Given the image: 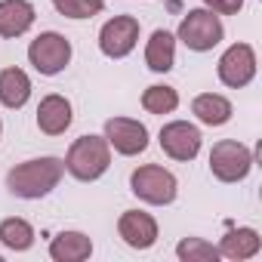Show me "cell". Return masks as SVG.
<instances>
[{
  "mask_svg": "<svg viewBox=\"0 0 262 262\" xmlns=\"http://www.w3.org/2000/svg\"><path fill=\"white\" fill-rule=\"evenodd\" d=\"M62 173H65V161H59V158H34V161H25V164L13 167L7 173V188L16 198L37 201V198H47L62 182Z\"/></svg>",
  "mask_w": 262,
  "mask_h": 262,
  "instance_id": "obj_1",
  "label": "cell"
},
{
  "mask_svg": "<svg viewBox=\"0 0 262 262\" xmlns=\"http://www.w3.org/2000/svg\"><path fill=\"white\" fill-rule=\"evenodd\" d=\"M111 167V145L105 136H80L65 155V170L80 182H96Z\"/></svg>",
  "mask_w": 262,
  "mask_h": 262,
  "instance_id": "obj_2",
  "label": "cell"
},
{
  "mask_svg": "<svg viewBox=\"0 0 262 262\" xmlns=\"http://www.w3.org/2000/svg\"><path fill=\"white\" fill-rule=\"evenodd\" d=\"M129 188H133V194L145 204H155V207H167L176 201L179 194V182L170 170L158 167V164H145L139 170H133V176H129Z\"/></svg>",
  "mask_w": 262,
  "mask_h": 262,
  "instance_id": "obj_3",
  "label": "cell"
},
{
  "mask_svg": "<svg viewBox=\"0 0 262 262\" xmlns=\"http://www.w3.org/2000/svg\"><path fill=\"white\" fill-rule=\"evenodd\" d=\"M176 37L188 50L207 53V50H213L225 37V28H222V19L213 10H188L182 16V22H179V34Z\"/></svg>",
  "mask_w": 262,
  "mask_h": 262,
  "instance_id": "obj_4",
  "label": "cell"
},
{
  "mask_svg": "<svg viewBox=\"0 0 262 262\" xmlns=\"http://www.w3.org/2000/svg\"><path fill=\"white\" fill-rule=\"evenodd\" d=\"M250 170H253V151L244 142L222 139V142L213 145V151H210V173L219 182H241V179H247Z\"/></svg>",
  "mask_w": 262,
  "mask_h": 262,
  "instance_id": "obj_5",
  "label": "cell"
},
{
  "mask_svg": "<svg viewBox=\"0 0 262 262\" xmlns=\"http://www.w3.org/2000/svg\"><path fill=\"white\" fill-rule=\"evenodd\" d=\"M28 62H31L40 74L53 77V74L65 71V65L71 62V40L62 37L59 31H43L40 37L31 40V47H28Z\"/></svg>",
  "mask_w": 262,
  "mask_h": 262,
  "instance_id": "obj_6",
  "label": "cell"
},
{
  "mask_svg": "<svg viewBox=\"0 0 262 262\" xmlns=\"http://www.w3.org/2000/svg\"><path fill=\"white\" fill-rule=\"evenodd\" d=\"M139 43V19L133 16H114L99 31V50L108 59H123Z\"/></svg>",
  "mask_w": 262,
  "mask_h": 262,
  "instance_id": "obj_7",
  "label": "cell"
},
{
  "mask_svg": "<svg viewBox=\"0 0 262 262\" xmlns=\"http://www.w3.org/2000/svg\"><path fill=\"white\" fill-rule=\"evenodd\" d=\"M201 142H204L201 129L188 120H170L161 129V148L173 161H194L201 151Z\"/></svg>",
  "mask_w": 262,
  "mask_h": 262,
  "instance_id": "obj_8",
  "label": "cell"
},
{
  "mask_svg": "<svg viewBox=\"0 0 262 262\" xmlns=\"http://www.w3.org/2000/svg\"><path fill=\"white\" fill-rule=\"evenodd\" d=\"M216 71H219V80L225 86H231V90L247 86L256 77V53H253V47L250 43H231L222 53Z\"/></svg>",
  "mask_w": 262,
  "mask_h": 262,
  "instance_id": "obj_9",
  "label": "cell"
},
{
  "mask_svg": "<svg viewBox=\"0 0 262 262\" xmlns=\"http://www.w3.org/2000/svg\"><path fill=\"white\" fill-rule=\"evenodd\" d=\"M105 139L117 155L133 158L148 148V129H145V123H139L133 117H111V120H105Z\"/></svg>",
  "mask_w": 262,
  "mask_h": 262,
  "instance_id": "obj_10",
  "label": "cell"
},
{
  "mask_svg": "<svg viewBox=\"0 0 262 262\" xmlns=\"http://www.w3.org/2000/svg\"><path fill=\"white\" fill-rule=\"evenodd\" d=\"M117 234L123 237L126 247L133 250H148L158 244V222L151 213H142V210H126L120 219H117Z\"/></svg>",
  "mask_w": 262,
  "mask_h": 262,
  "instance_id": "obj_11",
  "label": "cell"
},
{
  "mask_svg": "<svg viewBox=\"0 0 262 262\" xmlns=\"http://www.w3.org/2000/svg\"><path fill=\"white\" fill-rule=\"evenodd\" d=\"M37 126L47 136H62L71 126V102L59 93H50L37 105Z\"/></svg>",
  "mask_w": 262,
  "mask_h": 262,
  "instance_id": "obj_12",
  "label": "cell"
},
{
  "mask_svg": "<svg viewBox=\"0 0 262 262\" xmlns=\"http://www.w3.org/2000/svg\"><path fill=\"white\" fill-rule=\"evenodd\" d=\"M34 16L31 0H0V37H22L34 25Z\"/></svg>",
  "mask_w": 262,
  "mask_h": 262,
  "instance_id": "obj_13",
  "label": "cell"
},
{
  "mask_svg": "<svg viewBox=\"0 0 262 262\" xmlns=\"http://www.w3.org/2000/svg\"><path fill=\"white\" fill-rule=\"evenodd\" d=\"M262 247V237L256 228H228L225 237L219 241V256L231 259V262H244V259H253Z\"/></svg>",
  "mask_w": 262,
  "mask_h": 262,
  "instance_id": "obj_14",
  "label": "cell"
},
{
  "mask_svg": "<svg viewBox=\"0 0 262 262\" xmlns=\"http://www.w3.org/2000/svg\"><path fill=\"white\" fill-rule=\"evenodd\" d=\"M93 253V241L83 231H59L50 241V256L56 262H83Z\"/></svg>",
  "mask_w": 262,
  "mask_h": 262,
  "instance_id": "obj_15",
  "label": "cell"
},
{
  "mask_svg": "<svg viewBox=\"0 0 262 262\" xmlns=\"http://www.w3.org/2000/svg\"><path fill=\"white\" fill-rule=\"evenodd\" d=\"M145 65L158 74L170 71L176 65V37L164 28H158L151 37H148V47H145Z\"/></svg>",
  "mask_w": 262,
  "mask_h": 262,
  "instance_id": "obj_16",
  "label": "cell"
},
{
  "mask_svg": "<svg viewBox=\"0 0 262 262\" xmlns=\"http://www.w3.org/2000/svg\"><path fill=\"white\" fill-rule=\"evenodd\" d=\"M231 102L225 99V96H219V93H201V96H194V102H191V114L201 120V123H207V126H222V123H228L231 120Z\"/></svg>",
  "mask_w": 262,
  "mask_h": 262,
  "instance_id": "obj_17",
  "label": "cell"
},
{
  "mask_svg": "<svg viewBox=\"0 0 262 262\" xmlns=\"http://www.w3.org/2000/svg\"><path fill=\"white\" fill-rule=\"evenodd\" d=\"M31 96V77L22 68H4L0 71V102L7 108H22Z\"/></svg>",
  "mask_w": 262,
  "mask_h": 262,
  "instance_id": "obj_18",
  "label": "cell"
},
{
  "mask_svg": "<svg viewBox=\"0 0 262 262\" xmlns=\"http://www.w3.org/2000/svg\"><path fill=\"white\" fill-rule=\"evenodd\" d=\"M0 244L10 247V250H16V253L28 250V247L34 244V228H31V222L22 219V216L4 219V222H0Z\"/></svg>",
  "mask_w": 262,
  "mask_h": 262,
  "instance_id": "obj_19",
  "label": "cell"
},
{
  "mask_svg": "<svg viewBox=\"0 0 262 262\" xmlns=\"http://www.w3.org/2000/svg\"><path fill=\"white\" fill-rule=\"evenodd\" d=\"M142 108L148 114H170L179 108V93L173 86H164V83H155L142 93Z\"/></svg>",
  "mask_w": 262,
  "mask_h": 262,
  "instance_id": "obj_20",
  "label": "cell"
},
{
  "mask_svg": "<svg viewBox=\"0 0 262 262\" xmlns=\"http://www.w3.org/2000/svg\"><path fill=\"white\" fill-rule=\"evenodd\" d=\"M176 256L182 262H216L219 250L213 244H207L204 237H182L179 247H176Z\"/></svg>",
  "mask_w": 262,
  "mask_h": 262,
  "instance_id": "obj_21",
  "label": "cell"
},
{
  "mask_svg": "<svg viewBox=\"0 0 262 262\" xmlns=\"http://www.w3.org/2000/svg\"><path fill=\"white\" fill-rule=\"evenodd\" d=\"M53 7L65 19H93L105 10V0H53Z\"/></svg>",
  "mask_w": 262,
  "mask_h": 262,
  "instance_id": "obj_22",
  "label": "cell"
},
{
  "mask_svg": "<svg viewBox=\"0 0 262 262\" xmlns=\"http://www.w3.org/2000/svg\"><path fill=\"white\" fill-rule=\"evenodd\" d=\"M204 7L213 10L216 16H234L244 7V0H204Z\"/></svg>",
  "mask_w": 262,
  "mask_h": 262,
  "instance_id": "obj_23",
  "label": "cell"
},
{
  "mask_svg": "<svg viewBox=\"0 0 262 262\" xmlns=\"http://www.w3.org/2000/svg\"><path fill=\"white\" fill-rule=\"evenodd\" d=\"M0 133H4V123H0Z\"/></svg>",
  "mask_w": 262,
  "mask_h": 262,
  "instance_id": "obj_24",
  "label": "cell"
}]
</instances>
